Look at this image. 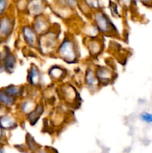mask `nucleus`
<instances>
[{"label":"nucleus","instance_id":"12","mask_svg":"<svg viewBox=\"0 0 152 153\" xmlns=\"http://www.w3.org/2000/svg\"><path fill=\"white\" fill-rule=\"evenodd\" d=\"M85 82H86V84L89 88H97L101 85L98 79H97L95 73L91 69H88L86 70V76H85Z\"/></svg>","mask_w":152,"mask_h":153},{"label":"nucleus","instance_id":"15","mask_svg":"<svg viewBox=\"0 0 152 153\" xmlns=\"http://www.w3.org/2000/svg\"><path fill=\"white\" fill-rule=\"evenodd\" d=\"M43 112V106L42 105H37L36 108L29 115H28V120L31 124H34L38 120L39 117L41 116Z\"/></svg>","mask_w":152,"mask_h":153},{"label":"nucleus","instance_id":"8","mask_svg":"<svg viewBox=\"0 0 152 153\" xmlns=\"http://www.w3.org/2000/svg\"><path fill=\"white\" fill-rule=\"evenodd\" d=\"M22 34H23L24 39H25V42L28 43L29 46H34L37 43V34L33 28L28 26H24L22 28Z\"/></svg>","mask_w":152,"mask_h":153},{"label":"nucleus","instance_id":"4","mask_svg":"<svg viewBox=\"0 0 152 153\" xmlns=\"http://www.w3.org/2000/svg\"><path fill=\"white\" fill-rule=\"evenodd\" d=\"M13 28V20L8 16L0 18V39H4L8 37L12 32Z\"/></svg>","mask_w":152,"mask_h":153},{"label":"nucleus","instance_id":"9","mask_svg":"<svg viewBox=\"0 0 152 153\" xmlns=\"http://www.w3.org/2000/svg\"><path fill=\"white\" fill-rule=\"evenodd\" d=\"M41 81V76L39 69L35 65L30 67L28 73V82L33 86H38Z\"/></svg>","mask_w":152,"mask_h":153},{"label":"nucleus","instance_id":"21","mask_svg":"<svg viewBox=\"0 0 152 153\" xmlns=\"http://www.w3.org/2000/svg\"><path fill=\"white\" fill-rule=\"evenodd\" d=\"M7 5H8V2L7 1L0 0V18L2 17L4 13H5L7 8Z\"/></svg>","mask_w":152,"mask_h":153},{"label":"nucleus","instance_id":"2","mask_svg":"<svg viewBox=\"0 0 152 153\" xmlns=\"http://www.w3.org/2000/svg\"><path fill=\"white\" fill-rule=\"evenodd\" d=\"M94 21L95 26L98 31L104 34H108L113 32L115 29L110 18L102 11H96L94 13Z\"/></svg>","mask_w":152,"mask_h":153},{"label":"nucleus","instance_id":"11","mask_svg":"<svg viewBox=\"0 0 152 153\" xmlns=\"http://www.w3.org/2000/svg\"><path fill=\"white\" fill-rule=\"evenodd\" d=\"M63 97L66 102L72 103L77 101V91L71 85H66L63 89Z\"/></svg>","mask_w":152,"mask_h":153},{"label":"nucleus","instance_id":"18","mask_svg":"<svg viewBox=\"0 0 152 153\" xmlns=\"http://www.w3.org/2000/svg\"><path fill=\"white\" fill-rule=\"evenodd\" d=\"M88 47H89L90 53L92 54V55H98V53H99L100 52H101V43H99V41H98V40H93V41L91 42L89 44V46H88Z\"/></svg>","mask_w":152,"mask_h":153},{"label":"nucleus","instance_id":"25","mask_svg":"<svg viewBox=\"0 0 152 153\" xmlns=\"http://www.w3.org/2000/svg\"><path fill=\"white\" fill-rule=\"evenodd\" d=\"M0 153H4V150L2 147H0Z\"/></svg>","mask_w":152,"mask_h":153},{"label":"nucleus","instance_id":"7","mask_svg":"<svg viewBox=\"0 0 152 153\" xmlns=\"http://www.w3.org/2000/svg\"><path fill=\"white\" fill-rule=\"evenodd\" d=\"M1 61L2 62L4 70L7 73H12L16 67V57L10 52H6L5 55L1 58Z\"/></svg>","mask_w":152,"mask_h":153},{"label":"nucleus","instance_id":"3","mask_svg":"<svg viewBox=\"0 0 152 153\" xmlns=\"http://www.w3.org/2000/svg\"><path fill=\"white\" fill-rule=\"evenodd\" d=\"M40 47L44 53H48L49 51L56 48L58 46V38L57 36L54 33L47 32L46 34L42 35L41 38H40Z\"/></svg>","mask_w":152,"mask_h":153},{"label":"nucleus","instance_id":"23","mask_svg":"<svg viewBox=\"0 0 152 153\" xmlns=\"http://www.w3.org/2000/svg\"><path fill=\"white\" fill-rule=\"evenodd\" d=\"M4 67H3V64H2V62H1V61H0V73H2L3 71H4Z\"/></svg>","mask_w":152,"mask_h":153},{"label":"nucleus","instance_id":"22","mask_svg":"<svg viewBox=\"0 0 152 153\" xmlns=\"http://www.w3.org/2000/svg\"><path fill=\"white\" fill-rule=\"evenodd\" d=\"M4 130H3L1 128H0V143H1L3 141H4Z\"/></svg>","mask_w":152,"mask_h":153},{"label":"nucleus","instance_id":"6","mask_svg":"<svg viewBox=\"0 0 152 153\" xmlns=\"http://www.w3.org/2000/svg\"><path fill=\"white\" fill-rule=\"evenodd\" d=\"M95 73L100 84H107L113 79V72L106 67H98Z\"/></svg>","mask_w":152,"mask_h":153},{"label":"nucleus","instance_id":"13","mask_svg":"<svg viewBox=\"0 0 152 153\" xmlns=\"http://www.w3.org/2000/svg\"><path fill=\"white\" fill-rule=\"evenodd\" d=\"M49 75L52 79L59 81L63 79L66 76V71L64 69L59 66H54L49 70Z\"/></svg>","mask_w":152,"mask_h":153},{"label":"nucleus","instance_id":"10","mask_svg":"<svg viewBox=\"0 0 152 153\" xmlns=\"http://www.w3.org/2000/svg\"><path fill=\"white\" fill-rule=\"evenodd\" d=\"M16 126V120L10 114L1 115L0 117V128L3 130H10Z\"/></svg>","mask_w":152,"mask_h":153},{"label":"nucleus","instance_id":"14","mask_svg":"<svg viewBox=\"0 0 152 153\" xmlns=\"http://www.w3.org/2000/svg\"><path fill=\"white\" fill-rule=\"evenodd\" d=\"M16 101V98L10 97L3 90H0V104L6 107H11L15 104Z\"/></svg>","mask_w":152,"mask_h":153},{"label":"nucleus","instance_id":"20","mask_svg":"<svg viewBox=\"0 0 152 153\" xmlns=\"http://www.w3.org/2000/svg\"><path fill=\"white\" fill-rule=\"evenodd\" d=\"M140 119L142 121L146 123H152V113L149 112H142L140 114Z\"/></svg>","mask_w":152,"mask_h":153},{"label":"nucleus","instance_id":"17","mask_svg":"<svg viewBox=\"0 0 152 153\" xmlns=\"http://www.w3.org/2000/svg\"><path fill=\"white\" fill-rule=\"evenodd\" d=\"M36 107L37 106L34 105V102L31 101V100H27V101H24L23 102H22L20 108L22 113H23L24 114L29 115L36 108Z\"/></svg>","mask_w":152,"mask_h":153},{"label":"nucleus","instance_id":"24","mask_svg":"<svg viewBox=\"0 0 152 153\" xmlns=\"http://www.w3.org/2000/svg\"><path fill=\"white\" fill-rule=\"evenodd\" d=\"M34 153H48V152H46V151H40V150H38V151H37V152H34Z\"/></svg>","mask_w":152,"mask_h":153},{"label":"nucleus","instance_id":"16","mask_svg":"<svg viewBox=\"0 0 152 153\" xmlns=\"http://www.w3.org/2000/svg\"><path fill=\"white\" fill-rule=\"evenodd\" d=\"M4 91L10 97L16 99V97H20L22 94V90L21 87L15 86V85H9L4 88Z\"/></svg>","mask_w":152,"mask_h":153},{"label":"nucleus","instance_id":"5","mask_svg":"<svg viewBox=\"0 0 152 153\" xmlns=\"http://www.w3.org/2000/svg\"><path fill=\"white\" fill-rule=\"evenodd\" d=\"M47 19L43 16L42 15H39L37 16L35 20L34 21V28L33 29L34 30L36 33L40 34H45L49 31V25Z\"/></svg>","mask_w":152,"mask_h":153},{"label":"nucleus","instance_id":"19","mask_svg":"<svg viewBox=\"0 0 152 153\" xmlns=\"http://www.w3.org/2000/svg\"><path fill=\"white\" fill-rule=\"evenodd\" d=\"M31 3H32L33 4L30 5V11H31V13H32L33 14L38 15L39 16L40 13H41L42 10H43L44 6L42 4V2H40V1H35V2L33 1V2Z\"/></svg>","mask_w":152,"mask_h":153},{"label":"nucleus","instance_id":"1","mask_svg":"<svg viewBox=\"0 0 152 153\" xmlns=\"http://www.w3.org/2000/svg\"><path fill=\"white\" fill-rule=\"evenodd\" d=\"M58 54L66 62H75L77 59V52L75 42L69 37H66L58 46Z\"/></svg>","mask_w":152,"mask_h":153}]
</instances>
